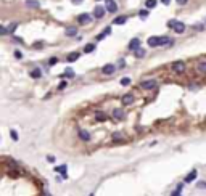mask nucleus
Masks as SVG:
<instances>
[{"instance_id": "1", "label": "nucleus", "mask_w": 206, "mask_h": 196, "mask_svg": "<svg viewBox=\"0 0 206 196\" xmlns=\"http://www.w3.org/2000/svg\"><path fill=\"white\" fill-rule=\"evenodd\" d=\"M171 69H172L174 73H184L185 71V63L184 61H174V63L171 64Z\"/></svg>"}, {"instance_id": "2", "label": "nucleus", "mask_w": 206, "mask_h": 196, "mask_svg": "<svg viewBox=\"0 0 206 196\" xmlns=\"http://www.w3.org/2000/svg\"><path fill=\"white\" fill-rule=\"evenodd\" d=\"M105 13H106L105 6H103V5H97V6H95V10H94V18L102 19L103 16H105Z\"/></svg>"}, {"instance_id": "3", "label": "nucleus", "mask_w": 206, "mask_h": 196, "mask_svg": "<svg viewBox=\"0 0 206 196\" xmlns=\"http://www.w3.org/2000/svg\"><path fill=\"white\" fill-rule=\"evenodd\" d=\"M140 43H142V42H140V39H137V37H134V39H132V40H130V42H129L127 48H129L130 51H137L139 48H142V47H140Z\"/></svg>"}, {"instance_id": "4", "label": "nucleus", "mask_w": 206, "mask_h": 196, "mask_svg": "<svg viewBox=\"0 0 206 196\" xmlns=\"http://www.w3.org/2000/svg\"><path fill=\"white\" fill-rule=\"evenodd\" d=\"M140 87H142L143 90H152V88L156 87V81H154V79H148V81H143L142 84H140Z\"/></svg>"}, {"instance_id": "5", "label": "nucleus", "mask_w": 206, "mask_h": 196, "mask_svg": "<svg viewBox=\"0 0 206 196\" xmlns=\"http://www.w3.org/2000/svg\"><path fill=\"white\" fill-rule=\"evenodd\" d=\"M90 19H92V16L89 15V13H82V15L77 16V23H79V24H82V26L89 24V23H90Z\"/></svg>"}, {"instance_id": "6", "label": "nucleus", "mask_w": 206, "mask_h": 196, "mask_svg": "<svg viewBox=\"0 0 206 196\" xmlns=\"http://www.w3.org/2000/svg\"><path fill=\"white\" fill-rule=\"evenodd\" d=\"M161 37H158V36H152V37H148V40H147V43H148L150 47H161Z\"/></svg>"}, {"instance_id": "7", "label": "nucleus", "mask_w": 206, "mask_h": 196, "mask_svg": "<svg viewBox=\"0 0 206 196\" xmlns=\"http://www.w3.org/2000/svg\"><path fill=\"white\" fill-rule=\"evenodd\" d=\"M197 175H198V170L197 169H193V170H190L188 172L187 175H185V178H184V182L185 183H192V182L195 180V178H197Z\"/></svg>"}, {"instance_id": "8", "label": "nucleus", "mask_w": 206, "mask_h": 196, "mask_svg": "<svg viewBox=\"0 0 206 196\" xmlns=\"http://www.w3.org/2000/svg\"><path fill=\"white\" fill-rule=\"evenodd\" d=\"M105 2H106V11L116 13V10H118V3H116L114 0H105Z\"/></svg>"}, {"instance_id": "9", "label": "nucleus", "mask_w": 206, "mask_h": 196, "mask_svg": "<svg viewBox=\"0 0 206 196\" xmlns=\"http://www.w3.org/2000/svg\"><path fill=\"white\" fill-rule=\"evenodd\" d=\"M121 101H122V105H124V106L132 105V103H134V95L132 93H126L124 97L121 98Z\"/></svg>"}, {"instance_id": "10", "label": "nucleus", "mask_w": 206, "mask_h": 196, "mask_svg": "<svg viewBox=\"0 0 206 196\" xmlns=\"http://www.w3.org/2000/svg\"><path fill=\"white\" fill-rule=\"evenodd\" d=\"M116 71V66L114 64H105V66L102 68V73L103 74H113Z\"/></svg>"}, {"instance_id": "11", "label": "nucleus", "mask_w": 206, "mask_h": 196, "mask_svg": "<svg viewBox=\"0 0 206 196\" xmlns=\"http://www.w3.org/2000/svg\"><path fill=\"white\" fill-rule=\"evenodd\" d=\"M172 31H174V32H177V34H184L185 32V24H184V23H180V21H177Z\"/></svg>"}, {"instance_id": "12", "label": "nucleus", "mask_w": 206, "mask_h": 196, "mask_svg": "<svg viewBox=\"0 0 206 196\" xmlns=\"http://www.w3.org/2000/svg\"><path fill=\"white\" fill-rule=\"evenodd\" d=\"M79 56H81V53H79V51H73V53L68 55L66 60L69 61V63H73V61H77V60H79Z\"/></svg>"}, {"instance_id": "13", "label": "nucleus", "mask_w": 206, "mask_h": 196, "mask_svg": "<svg viewBox=\"0 0 206 196\" xmlns=\"http://www.w3.org/2000/svg\"><path fill=\"white\" fill-rule=\"evenodd\" d=\"M66 36H68V37H74V36H77V27H74V26L66 27Z\"/></svg>"}, {"instance_id": "14", "label": "nucleus", "mask_w": 206, "mask_h": 196, "mask_svg": "<svg viewBox=\"0 0 206 196\" xmlns=\"http://www.w3.org/2000/svg\"><path fill=\"white\" fill-rule=\"evenodd\" d=\"M95 119H97L98 122H105L106 119H108V116H106L105 113H102V111H97L95 113Z\"/></svg>"}, {"instance_id": "15", "label": "nucleus", "mask_w": 206, "mask_h": 196, "mask_svg": "<svg viewBox=\"0 0 206 196\" xmlns=\"http://www.w3.org/2000/svg\"><path fill=\"white\" fill-rule=\"evenodd\" d=\"M66 170H68V167H66V166H57V167H55V172H60V174L63 175V178H66V177H68Z\"/></svg>"}, {"instance_id": "16", "label": "nucleus", "mask_w": 206, "mask_h": 196, "mask_svg": "<svg viewBox=\"0 0 206 196\" xmlns=\"http://www.w3.org/2000/svg\"><path fill=\"white\" fill-rule=\"evenodd\" d=\"M79 137H81V140H84V142H89V140H90V133L82 130V129L79 130Z\"/></svg>"}, {"instance_id": "17", "label": "nucleus", "mask_w": 206, "mask_h": 196, "mask_svg": "<svg viewBox=\"0 0 206 196\" xmlns=\"http://www.w3.org/2000/svg\"><path fill=\"white\" fill-rule=\"evenodd\" d=\"M31 77H32V79H40V77H42V71H40L39 68L32 69V71H31Z\"/></svg>"}, {"instance_id": "18", "label": "nucleus", "mask_w": 206, "mask_h": 196, "mask_svg": "<svg viewBox=\"0 0 206 196\" xmlns=\"http://www.w3.org/2000/svg\"><path fill=\"white\" fill-rule=\"evenodd\" d=\"M113 118L114 119H122L124 118V111H122V109H114V111H113Z\"/></svg>"}, {"instance_id": "19", "label": "nucleus", "mask_w": 206, "mask_h": 196, "mask_svg": "<svg viewBox=\"0 0 206 196\" xmlns=\"http://www.w3.org/2000/svg\"><path fill=\"white\" fill-rule=\"evenodd\" d=\"M61 77H64V79H71V77H74V71L71 69V68H68V69L64 71L63 74H61Z\"/></svg>"}, {"instance_id": "20", "label": "nucleus", "mask_w": 206, "mask_h": 196, "mask_svg": "<svg viewBox=\"0 0 206 196\" xmlns=\"http://www.w3.org/2000/svg\"><path fill=\"white\" fill-rule=\"evenodd\" d=\"M26 5L31 6V8H39L40 2H37V0H26Z\"/></svg>"}, {"instance_id": "21", "label": "nucleus", "mask_w": 206, "mask_h": 196, "mask_svg": "<svg viewBox=\"0 0 206 196\" xmlns=\"http://www.w3.org/2000/svg\"><path fill=\"white\" fill-rule=\"evenodd\" d=\"M156 3H158V0H145V6H147V10H152L156 6Z\"/></svg>"}, {"instance_id": "22", "label": "nucleus", "mask_w": 206, "mask_h": 196, "mask_svg": "<svg viewBox=\"0 0 206 196\" xmlns=\"http://www.w3.org/2000/svg\"><path fill=\"white\" fill-rule=\"evenodd\" d=\"M126 21H127V18H126V16H118V18L113 19V24H124Z\"/></svg>"}, {"instance_id": "23", "label": "nucleus", "mask_w": 206, "mask_h": 196, "mask_svg": "<svg viewBox=\"0 0 206 196\" xmlns=\"http://www.w3.org/2000/svg\"><path fill=\"white\" fill-rule=\"evenodd\" d=\"M94 50H95V43H87V45L84 47V51H85V53H92Z\"/></svg>"}, {"instance_id": "24", "label": "nucleus", "mask_w": 206, "mask_h": 196, "mask_svg": "<svg viewBox=\"0 0 206 196\" xmlns=\"http://www.w3.org/2000/svg\"><path fill=\"white\" fill-rule=\"evenodd\" d=\"M198 71H200V73H206V61H201V63L198 64Z\"/></svg>"}, {"instance_id": "25", "label": "nucleus", "mask_w": 206, "mask_h": 196, "mask_svg": "<svg viewBox=\"0 0 206 196\" xmlns=\"http://www.w3.org/2000/svg\"><path fill=\"white\" fill-rule=\"evenodd\" d=\"M143 56H145V50L143 48H139L135 51V58H143Z\"/></svg>"}, {"instance_id": "26", "label": "nucleus", "mask_w": 206, "mask_h": 196, "mask_svg": "<svg viewBox=\"0 0 206 196\" xmlns=\"http://www.w3.org/2000/svg\"><path fill=\"white\" fill-rule=\"evenodd\" d=\"M130 84V77H122L121 79V85H124V87H127Z\"/></svg>"}, {"instance_id": "27", "label": "nucleus", "mask_w": 206, "mask_h": 196, "mask_svg": "<svg viewBox=\"0 0 206 196\" xmlns=\"http://www.w3.org/2000/svg\"><path fill=\"white\" fill-rule=\"evenodd\" d=\"M10 135H11V138L15 140V142H18L19 137H18V132H16V130H11V132H10Z\"/></svg>"}, {"instance_id": "28", "label": "nucleus", "mask_w": 206, "mask_h": 196, "mask_svg": "<svg viewBox=\"0 0 206 196\" xmlns=\"http://www.w3.org/2000/svg\"><path fill=\"white\" fill-rule=\"evenodd\" d=\"M139 16L140 18H147V16H148V10H140Z\"/></svg>"}, {"instance_id": "29", "label": "nucleus", "mask_w": 206, "mask_h": 196, "mask_svg": "<svg viewBox=\"0 0 206 196\" xmlns=\"http://www.w3.org/2000/svg\"><path fill=\"white\" fill-rule=\"evenodd\" d=\"M16 27H18V24H16V23H13V24H10L8 27H6V29H8V32H13V31H15Z\"/></svg>"}, {"instance_id": "30", "label": "nucleus", "mask_w": 206, "mask_h": 196, "mask_svg": "<svg viewBox=\"0 0 206 196\" xmlns=\"http://www.w3.org/2000/svg\"><path fill=\"white\" fill-rule=\"evenodd\" d=\"M66 85H68V82H66V81H63L60 85H58V90H63V88H66Z\"/></svg>"}, {"instance_id": "31", "label": "nucleus", "mask_w": 206, "mask_h": 196, "mask_svg": "<svg viewBox=\"0 0 206 196\" xmlns=\"http://www.w3.org/2000/svg\"><path fill=\"white\" fill-rule=\"evenodd\" d=\"M0 34H2V36H5V34H8V29H6L5 26H0Z\"/></svg>"}, {"instance_id": "32", "label": "nucleus", "mask_w": 206, "mask_h": 196, "mask_svg": "<svg viewBox=\"0 0 206 196\" xmlns=\"http://www.w3.org/2000/svg\"><path fill=\"white\" fill-rule=\"evenodd\" d=\"M177 21H174V19H171V21H167V27H171V29H174V26H176Z\"/></svg>"}, {"instance_id": "33", "label": "nucleus", "mask_w": 206, "mask_h": 196, "mask_svg": "<svg viewBox=\"0 0 206 196\" xmlns=\"http://www.w3.org/2000/svg\"><path fill=\"white\" fill-rule=\"evenodd\" d=\"M193 29H197V31H203V29H205V26H203V24H193Z\"/></svg>"}, {"instance_id": "34", "label": "nucleus", "mask_w": 206, "mask_h": 196, "mask_svg": "<svg viewBox=\"0 0 206 196\" xmlns=\"http://www.w3.org/2000/svg\"><path fill=\"white\" fill-rule=\"evenodd\" d=\"M57 63H58V58H50V61H49L50 66H53V64H57Z\"/></svg>"}, {"instance_id": "35", "label": "nucleus", "mask_w": 206, "mask_h": 196, "mask_svg": "<svg viewBox=\"0 0 206 196\" xmlns=\"http://www.w3.org/2000/svg\"><path fill=\"white\" fill-rule=\"evenodd\" d=\"M15 56H16V60H21V58H23L21 51H19V50H16V51H15Z\"/></svg>"}, {"instance_id": "36", "label": "nucleus", "mask_w": 206, "mask_h": 196, "mask_svg": "<svg viewBox=\"0 0 206 196\" xmlns=\"http://www.w3.org/2000/svg\"><path fill=\"white\" fill-rule=\"evenodd\" d=\"M198 188H206V182H198Z\"/></svg>"}, {"instance_id": "37", "label": "nucleus", "mask_w": 206, "mask_h": 196, "mask_svg": "<svg viewBox=\"0 0 206 196\" xmlns=\"http://www.w3.org/2000/svg\"><path fill=\"white\" fill-rule=\"evenodd\" d=\"M103 34H105V36H109V34H111V27H106V29H105V32H103Z\"/></svg>"}, {"instance_id": "38", "label": "nucleus", "mask_w": 206, "mask_h": 196, "mask_svg": "<svg viewBox=\"0 0 206 196\" xmlns=\"http://www.w3.org/2000/svg\"><path fill=\"white\" fill-rule=\"evenodd\" d=\"M47 161L49 163H55V156H47Z\"/></svg>"}, {"instance_id": "39", "label": "nucleus", "mask_w": 206, "mask_h": 196, "mask_svg": "<svg viewBox=\"0 0 206 196\" xmlns=\"http://www.w3.org/2000/svg\"><path fill=\"white\" fill-rule=\"evenodd\" d=\"M176 2H177V3H179V5H185V3H187V2H188V0H176Z\"/></svg>"}, {"instance_id": "40", "label": "nucleus", "mask_w": 206, "mask_h": 196, "mask_svg": "<svg viewBox=\"0 0 206 196\" xmlns=\"http://www.w3.org/2000/svg\"><path fill=\"white\" fill-rule=\"evenodd\" d=\"M161 2H163L164 5H169V3H171V0H161Z\"/></svg>"}, {"instance_id": "41", "label": "nucleus", "mask_w": 206, "mask_h": 196, "mask_svg": "<svg viewBox=\"0 0 206 196\" xmlns=\"http://www.w3.org/2000/svg\"><path fill=\"white\" fill-rule=\"evenodd\" d=\"M73 3H82V0H71Z\"/></svg>"}, {"instance_id": "42", "label": "nucleus", "mask_w": 206, "mask_h": 196, "mask_svg": "<svg viewBox=\"0 0 206 196\" xmlns=\"http://www.w3.org/2000/svg\"><path fill=\"white\" fill-rule=\"evenodd\" d=\"M89 196H95V195H94V193H90V195H89Z\"/></svg>"}, {"instance_id": "43", "label": "nucleus", "mask_w": 206, "mask_h": 196, "mask_svg": "<svg viewBox=\"0 0 206 196\" xmlns=\"http://www.w3.org/2000/svg\"><path fill=\"white\" fill-rule=\"evenodd\" d=\"M205 24H206V19H205Z\"/></svg>"}]
</instances>
